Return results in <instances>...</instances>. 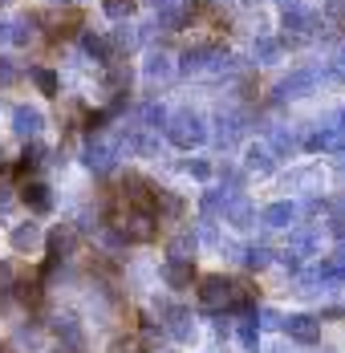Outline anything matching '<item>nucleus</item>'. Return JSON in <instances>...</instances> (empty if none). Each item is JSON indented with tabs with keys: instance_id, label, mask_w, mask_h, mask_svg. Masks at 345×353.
<instances>
[{
	"instance_id": "1",
	"label": "nucleus",
	"mask_w": 345,
	"mask_h": 353,
	"mask_svg": "<svg viewBox=\"0 0 345 353\" xmlns=\"http://www.w3.org/2000/svg\"><path fill=\"white\" fill-rule=\"evenodd\" d=\"M110 228H114V232H122V240H126V244H146V240H155V215L130 208L122 195H118V199H114V208H110Z\"/></svg>"
},
{
	"instance_id": "2",
	"label": "nucleus",
	"mask_w": 345,
	"mask_h": 353,
	"mask_svg": "<svg viewBox=\"0 0 345 353\" xmlns=\"http://www.w3.org/2000/svg\"><path fill=\"white\" fill-rule=\"evenodd\" d=\"M155 309H159V329L171 337L175 345H191L199 337V321L191 317V309H183V305H159V301H155Z\"/></svg>"
},
{
	"instance_id": "3",
	"label": "nucleus",
	"mask_w": 345,
	"mask_h": 353,
	"mask_svg": "<svg viewBox=\"0 0 345 353\" xmlns=\"http://www.w3.org/2000/svg\"><path fill=\"white\" fill-rule=\"evenodd\" d=\"M126 146H130V142H126V130H122V134H110V139H106V134H94L90 146H86V167L98 171V175H106V171L122 159Z\"/></svg>"
},
{
	"instance_id": "4",
	"label": "nucleus",
	"mask_w": 345,
	"mask_h": 353,
	"mask_svg": "<svg viewBox=\"0 0 345 353\" xmlns=\"http://www.w3.org/2000/svg\"><path fill=\"white\" fill-rule=\"evenodd\" d=\"M195 292H199V305L207 313H232V276H199L195 281Z\"/></svg>"
},
{
	"instance_id": "5",
	"label": "nucleus",
	"mask_w": 345,
	"mask_h": 353,
	"mask_svg": "<svg viewBox=\"0 0 345 353\" xmlns=\"http://www.w3.org/2000/svg\"><path fill=\"white\" fill-rule=\"evenodd\" d=\"M163 126H167V139H171L175 146H199V142L207 139L204 118H199V114H191V110H175Z\"/></svg>"
},
{
	"instance_id": "6",
	"label": "nucleus",
	"mask_w": 345,
	"mask_h": 353,
	"mask_svg": "<svg viewBox=\"0 0 345 353\" xmlns=\"http://www.w3.org/2000/svg\"><path fill=\"white\" fill-rule=\"evenodd\" d=\"M122 199H126L130 208H138V212L155 215V208H159V187L142 175H126L122 179Z\"/></svg>"
},
{
	"instance_id": "7",
	"label": "nucleus",
	"mask_w": 345,
	"mask_h": 353,
	"mask_svg": "<svg viewBox=\"0 0 345 353\" xmlns=\"http://www.w3.org/2000/svg\"><path fill=\"white\" fill-rule=\"evenodd\" d=\"M8 244H12V252H21V256H33V252L45 248V228L37 219H25V223H17L8 232Z\"/></svg>"
},
{
	"instance_id": "8",
	"label": "nucleus",
	"mask_w": 345,
	"mask_h": 353,
	"mask_svg": "<svg viewBox=\"0 0 345 353\" xmlns=\"http://www.w3.org/2000/svg\"><path fill=\"white\" fill-rule=\"evenodd\" d=\"M297 345H317L321 341V317H313V313H293V317H284L280 325Z\"/></svg>"
},
{
	"instance_id": "9",
	"label": "nucleus",
	"mask_w": 345,
	"mask_h": 353,
	"mask_svg": "<svg viewBox=\"0 0 345 353\" xmlns=\"http://www.w3.org/2000/svg\"><path fill=\"white\" fill-rule=\"evenodd\" d=\"M53 329H57V350L61 353H86V333L73 317L53 321Z\"/></svg>"
},
{
	"instance_id": "10",
	"label": "nucleus",
	"mask_w": 345,
	"mask_h": 353,
	"mask_svg": "<svg viewBox=\"0 0 345 353\" xmlns=\"http://www.w3.org/2000/svg\"><path fill=\"white\" fill-rule=\"evenodd\" d=\"M21 199H25V208H29L33 215H49L53 212V191H49L45 183H37V179H25Z\"/></svg>"
},
{
	"instance_id": "11",
	"label": "nucleus",
	"mask_w": 345,
	"mask_h": 353,
	"mask_svg": "<svg viewBox=\"0 0 345 353\" xmlns=\"http://www.w3.org/2000/svg\"><path fill=\"white\" fill-rule=\"evenodd\" d=\"M224 219H228L232 228H252V223H256V208L248 203V195L232 191V195H228V208H224Z\"/></svg>"
},
{
	"instance_id": "12",
	"label": "nucleus",
	"mask_w": 345,
	"mask_h": 353,
	"mask_svg": "<svg viewBox=\"0 0 345 353\" xmlns=\"http://www.w3.org/2000/svg\"><path fill=\"white\" fill-rule=\"evenodd\" d=\"M45 244H49V256H53V260H69V256L77 252V232H73L69 223H61V228H53V232L45 236Z\"/></svg>"
},
{
	"instance_id": "13",
	"label": "nucleus",
	"mask_w": 345,
	"mask_h": 353,
	"mask_svg": "<svg viewBox=\"0 0 345 353\" xmlns=\"http://www.w3.org/2000/svg\"><path fill=\"white\" fill-rule=\"evenodd\" d=\"M191 281H195V264L191 260H167L163 264V284L167 288L183 292V288H191Z\"/></svg>"
},
{
	"instance_id": "14",
	"label": "nucleus",
	"mask_w": 345,
	"mask_h": 353,
	"mask_svg": "<svg viewBox=\"0 0 345 353\" xmlns=\"http://www.w3.org/2000/svg\"><path fill=\"white\" fill-rule=\"evenodd\" d=\"M41 130H45L41 110H29V106H17V110H12V134H21V139H37Z\"/></svg>"
},
{
	"instance_id": "15",
	"label": "nucleus",
	"mask_w": 345,
	"mask_h": 353,
	"mask_svg": "<svg viewBox=\"0 0 345 353\" xmlns=\"http://www.w3.org/2000/svg\"><path fill=\"white\" fill-rule=\"evenodd\" d=\"M293 219H297V208H293V203H273V208L260 212V228H264V232H280V228H288Z\"/></svg>"
},
{
	"instance_id": "16",
	"label": "nucleus",
	"mask_w": 345,
	"mask_h": 353,
	"mask_svg": "<svg viewBox=\"0 0 345 353\" xmlns=\"http://www.w3.org/2000/svg\"><path fill=\"white\" fill-rule=\"evenodd\" d=\"M317 272H321L329 284H345V244L333 248V252H329V256L317 264Z\"/></svg>"
},
{
	"instance_id": "17",
	"label": "nucleus",
	"mask_w": 345,
	"mask_h": 353,
	"mask_svg": "<svg viewBox=\"0 0 345 353\" xmlns=\"http://www.w3.org/2000/svg\"><path fill=\"white\" fill-rule=\"evenodd\" d=\"M248 171H256V175H273V171H276V154H273V146H264V142L248 146Z\"/></svg>"
},
{
	"instance_id": "18",
	"label": "nucleus",
	"mask_w": 345,
	"mask_h": 353,
	"mask_svg": "<svg viewBox=\"0 0 345 353\" xmlns=\"http://www.w3.org/2000/svg\"><path fill=\"white\" fill-rule=\"evenodd\" d=\"M195 248H199V236H191V232H175L171 240H167V260H191Z\"/></svg>"
},
{
	"instance_id": "19",
	"label": "nucleus",
	"mask_w": 345,
	"mask_h": 353,
	"mask_svg": "<svg viewBox=\"0 0 345 353\" xmlns=\"http://www.w3.org/2000/svg\"><path fill=\"white\" fill-rule=\"evenodd\" d=\"M175 73V61H171V53H163V49H155L150 57H146V77L150 81H167Z\"/></svg>"
},
{
	"instance_id": "20",
	"label": "nucleus",
	"mask_w": 345,
	"mask_h": 353,
	"mask_svg": "<svg viewBox=\"0 0 345 353\" xmlns=\"http://www.w3.org/2000/svg\"><path fill=\"white\" fill-rule=\"evenodd\" d=\"M236 337H240V345L248 353L260 350V325H256V313H252V317H244L240 325H236Z\"/></svg>"
},
{
	"instance_id": "21",
	"label": "nucleus",
	"mask_w": 345,
	"mask_h": 353,
	"mask_svg": "<svg viewBox=\"0 0 345 353\" xmlns=\"http://www.w3.org/2000/svg\"><path fill=\"white\" fill-rule=\"evenodd\" d=\"M81 49L90 53V57H98V61H110V37H102V33H81Z\"/></svg>"
},
{
	"instance_id": "22",
	"label": "nucleus",
	"mask_w": 345,
	"mask_h": 353,
	"mask_svg": "<svg viewBox=\"0 0 345 353\" xmlns=\"http://www.w3.org/2000/svg\"><path fill=\"white\" fill-rule=\"evenodd\" d=\"M273 260H276V252H273L268 244H260V248H248V252H244V264H248L252 272H264V268H268Z\"/></svg>"
},
{
	"instance_id": "23",
	"label": "nucleus",
	"mask_w": 345,
	"mask_h": 353,
	"mask_svg": "<svg viewBox=\"0 0 345 353\" xmlns=\"http://www.w3.org/2000/svg\"><path fill=\"white\" fill-rule=\"evenodd\" d=\"M215 142L228 150V146H236L240 142V118H219V134H215Z\"/></svg>"
},
{
	"instance_id": "24",
	"label": "nucleus",
	"mask_w": 345,
	"mask_h": 353,
	"mask_svg": "<svg viewBox=\"0 0 345 353\" xmlns=\"http://www.w3.org/2000/svg\"><path fill=\"white\" fill-rule=\"evenodd\" d=\"M77 25H81V12H77V8H69V12H61V17H53V25H49V29H53V37L61 41V37H69V29H77Z\"/></svg>"
},
{
	"instance_id": "25",
	"label": "nucleus",
	"mask_w": 345,
	"mask_h": 353,
	"mask_svg": "<svg viewBox=\"0 0 345 353\" xmlns=\"http://www.w3.org/2000/svg\"><path fill=\"white\" fill-rule=\"evenodd\" d=\"M135 45H138V29H126V25H122V29H114V33H110V49H122V53H130Z\"/></svg>"
},
{
	"instance_id": "26",
	"label": "nucleus",
	"mask_w": 345,
	"mask_h": 353,
	"mask_svg": "<svg viewBox=\"0 0 345 353\" xmlns=\"http://www.w3.org/2000/svg\"><path fill=\"white\" fill-rule=\"evenodd\" d=\"M106 81H110V90H114V94H122V90L130 85V65H110Z\"/></svg>"
},
{
	"instance_id": "27",
	"label": "nucleus",
	"mask_w": 345,
	"mask_h": 353,
	"mask_svg": "<svg viewBox=\"0 0 345 353\" xmlns=\"http://www.w3.org/2000/svg\"><path fill=\"white\" fill-rule=\"evenodd\" d=\"M37 345H41V329L37 325H29V329L21 325L17 329V350H37Z\"/></svg>"
},
{
	"instance_id": "28",
	"label": "nucleus",
	"mask_w": 345,
	"mask_h": 353,
	"mask_svg": "<svg viewBox=\"0 0 345 353\" xmlns=\"http://www.w3.org/2000/svg\"><path fill=\"white\" fill-rule=\"evenodd\" d=\"M33 81L41 85V94H49V98L57 94V73H53V70H37V73H33Z\"/></svg>"
},
{
	"instance_id": "29",
	"label": "nucleus",
	"mask_w": 345,
	"mask_h": 353,
	"mask_svg": "<svg viewBox=\"0 0 345 353\" xmlns=\"http://www.w3.org/2000/svg\"><path fill=\"white\" fill-rule=\"evenodd\" d=\"M130 12H135V0H106V17H114V21H122Z\"/></svg>"
},
{
	"instance_id": "30",
	"label": "nucleus",
	"mask_w": 345,
	"mask_h": 353,
	"mask_svg": "<svg viewBox=\"0 0 345 353\" xmlns=\"http://www.w3.org/2000/svg\"><path fill=\"white\" fill-rule=\"evenodd\" d=\"M260 61H273L276 53H280V41H273V37H264V41H256V49H252Z\"/></svg>"
},
{
	"instance_id": "31",
	"label": "nucleus",
	"mask_w": 345,
	"mask_h": 353,
	"mask_svg": "<svg viewBox=\"0 0 345 353\" xmlns=\"http://www.w3.org/2000/svg\"><path fill=\"white\" fill-rule=\"evenodd\" d=\"M187 171H191L195 179H211V163H207V159H191V163H187Z\"/></svg>"
},
{
	"instance_id": "32",
	"label": "nucleus",
	"mask_w": 345,
	"mask_h": 353,
	"mask_svg": "<svg viewBox=\"0 0 345 353\" xmlns=\"http://www.w3.org/2000/svg\"><path fill=\"white\" fill-rule=\"evenodd\" d=\"M260 321H264L260 329H280V325H284V317H280L276 309H260Z\"/></svg>"
},
{
	"instance_id": "33",
	"label": "nucleus",
	"mask_w": 345,
	"mask_h": 353,
	"mask_svg": "<svg viewBox=\"0 0 345 353\" xmlns=\"http://www.w3.org/2000/svg\"><path fill=\"white\" fill-rule=\"evenodd\" d=\"M12 203H17V195H12V191H8V187H0V215L8 212V208H12Z\"/></svg>"
},
{
	"instance_id": "34",
	"label": "nucleus",
	"mask_w": 345,
	"mask_h": 353,
	"mask_svg": "<svg viewBox=\"0 0 345 353\" xmlns=\"http://www.w3.org/2000/svg\"><path fill=\"white\" fill-rule=\"evenodd\" d=\"M329 17H333V21H345V0H333V4H329Z\"/></svg>"
},
{
	"instance_id": "35",
	"label": "nucleus",
	"mask_w": 345,
	"mask_h": 353,
	"mask_svg": "<svg viewBox=\"0 0 345 353\" xmlns=\"http://www.w3.org/2000/svg\"><path fill=\"white\" fill-rule=\"evenodd\" d=\"M333 73L345 77V49H337V57H333Z\"/></svg>"
},
{
	"instance_id": "36",
	"label": "nucleus",
	"mask_w": 345,
	"mask_h": 353,
	"mask_svg": "<svg viewBox=\"0 0 345 353\" xmlns=\"http://www.w3.org/2000/svg\"><path fill=\"white\" fill-rule=\"evenodd\" d=\"M155 353H175V350H155Z\"/></svg>"
},
{
	"instance_id": "37",
	"label": "nucleus",
	"mask_w": 345,
	"mask_h": 353,
	"mask_svg": "<svg viewBox=\"0 0 345 353\" xmlns=\"http://www.w3.org/2000/svg\"><path fill=\"white\" fill-rule=\"evenodd\" d=\"M191 4H207V0H191Z\"/></svg>"
}]
</instances>
